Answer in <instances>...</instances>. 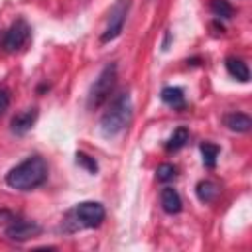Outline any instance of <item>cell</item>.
<instances>
[{
  "mask_svg": "<svg viewBox=\"0 0 252 252\" xmlns=\"http://www.w3.org/2000/svg\"><path fill=\"white\" fill-rule=\"evenodd\" d=\"M67 217L75 220L73 228H94V226H100V222L106 217V211L96 201H83L75 209H71Z\"/></svg>",
  "mask_w": 252,
  "mask_h": 252,
  "instance_id": "cell-4",
  "label": "cell"
},
{
  "mask_svg": "<svg viewBox=\"0 0 252 252\" xmlns=\"http://www.w3.org/2000/svg\"><path fill=\"white\" fill-rule=\"evenodd\" d=\"M14 219H16V217H14V213H10V211H6V209H2V211H0V222H6V220H10V222H12Z\"/></svg>",
  "mask_w": 252,
  "mask_h": 252,
  "instance_id": "cell-20",
  "label": "cell"
},
{
  "mask_svg": "<svg viewBox=\"0 0 252 252\" xmlns=\"http://www.w3.org/2000/svg\"><path fill=\"white\" fill-rule=\"evenodd\" d=\"M187 142H189V130H187L185 126H179L177 130H173V134H171L169 140L165 142V150H167V152H177V150H181Z\"/></svg>",
  "mask_w": 252,
  "mask_h": 252,
  "instance_id": "cell-14",
  "label": "cell"
},
{
  "mask_svg": "<svg viewBox=\"0 0 252 252\" xmlns=\"http://www.w3.org/2000/svg\"><path fill=\"white\" fill-rule=\"evenodd\" d=\"M224 124L228 126V130L244 134V132H248L252 128V118L248 114H244V112H230V114L224 116Z\"/></svg>",
  "mask_w": 252,
  "mask_h": 252,
  "instance_id": "cell-11",
  "label": "cell"
},
{
  "mask_svg": "<svg viewBox=\"0 0 252 252\" xmlns=\"http://www.w3.org/2000/svg\"><path fill=\"white\" fill-rule=\"evenodd\" d=\"M35 120H37V110H35V108H28V110H24V112H20V114H16V116L12 118L10 130H12L14 134L22 136V134H26L28 130H32V126L35 124Z\"/></svg>",
  "mask_w": 252,
  "mask_h": 252,
  "instance_id": "cell-8",
  "label": "cell"
},
{
  "mask_svg": "<svg viewBox=\"0 0 252 252\" xmlns=\"http://www.w3.org/2000/svg\"><path fill=\"white\" fill-rule=\"evenodd\" d=\"M161 100L173 108H183L185 106V94H183V89L179 87H165L161 89Z\"/></svg>",
  "mask_w": 252,
  "mask_h": 252,
  "instance_id": "cell-13",
  "label": "cell"
},
{
  "mask_svg": "<svg viewBox=\"0 0 252 252\" xmlns=\"http://www.w3.org/2000/svg\"><path fill=\"white\" fill-rule=\"evenodd\" d=\"M219 191H220L219 185L213 183V181H209V179L199 181V183H197V189H195L197 199H199L201 203H213V201L219 197Z\"/></svg>",
  "mask_w": 252,
  "mask_h": 252,
  "instance_id": "cell-12",
  "label": "cell"
},
{
  "mask_svg": "<svg viewBox=\"0 0 252 252\" xmlns=\"http://www.w3.org/2000/svg\"><path fill=\"white\" fill-rule=\"evenodd\" d=\"M156 175H158V181L167 183V181L175 179V175H177V167H175L173 163H161V165L156 169Z\"/></svg>",
  "mask_w": 252,
  "mask_h": 252,
  "instance_id": "cell-18",
  "label": "cell"
},
{
  "mask_svg": "<svg viewBox=\"0 0 252 252\" xmlns=\"http://www.w3.org/2000/svg\"><path fill=\"white\" fill-rule=\"evenodd\" d=\"M114 85H116V63H108L98 73V77L94 79V83L91 85L89 94H87V106L91 110L102 106L110 98V94L114 91Z\"/></svg>",
  "mask_w": 252,
  "mask_h": 252,
  "instance_id": "cell-3",
  "label": "cell"
},
{
  "mask_svg": "<svg viewBox=\"0 0 252 252\" xmlns=\"http://www.w3.org/2000/svg\"><path fill=\"white\" fill-rule=\"evenodd\" d=\"M161 207L165 213L169 215H177L181 209H183V201L179 197V193L173 189V187H163L161 189Z\"/></svg>",
  "mask_w": 252,
  "mask_h": 252,
  "instance_id": "cell-9",
  "label": "cell"
},
{
  "mask_svg": "<svg viewBox=\"0 0 252 252\" xmlns=\"http://www.w3.org/2000/svg\"><path fill=\"white\" fill-rule=\"evenodd\" d=\"M39 232H41V226L35 220H18V219H14L4 230L6 238H10L14 242H26V240L37 236Z\"/></svg>",
  "mask_w": 252,
  "mask_h": 252,
  "instance_id": "cell-7",
  "label": "cell"
},
{
  "mask_svg": "<svg viewBox=\"0 0 252 252\" xmlns=\"http://www.w3.org/2000/svg\"><path fill=\"white\" fill-rule=\"evenodd\" d=\"M30 33H32V30H30L28 22H26L24 18H18V20L8 28V32H6V35H4V49L10 51V53H12V51H18V49L28 41Z\"/></svg>",
  "mask_w": 252,
  "mask_h": 252,
  "instance_id": "cell-6",
  "label": "cell"
},
{
  "mask_svg": "<svg viewBox=\"0 0 252 252\" xmlns=\"http://www.w3.org/2000/svg\"><path fill=\"white\" fill-rule=\"evenodd\" d=\"M10 106V91L8 89H0V116L8 110Z\"/></svg>",
  "mask_w": 252,
  "mask_h": 252,
  "instance_id": "cell-19",
  "label": "cell"
},
{
  "mask_svg": "<svg viewBox=\"0 0 252 252\" xmlns=\"http://www.w3.org/2000/svg\"><path fill=\"white\" fill-rule=\"evenodd\" d=\"M199 150H201L205 167L213 169V167L217 165V158H219V152H220L219 146H215V144H211V142H203V144L199 146Z\"/></svg>",
  "mask_w": 252,
  "mask_h": 252,
  "instance_id": "cell-15",
  "label": "cell"
},
{
  "mask_svg": "<svg viewBox=\"0 0 252 252\" xmlns=\"http://www.w3.org/2000/svg\"><path fill=\"white\" fill-rule=\"evenodd\" d=\"M47 161L41 156H30L6 173V185L16 191H32L47 181Z\"/></svg>",
  "mask_w": 252,
  "mask_h": 252,
  "instance_id": "cell-1",
  "label": "cell"
},
{
  "mask_svg": "<svg viewBox=\"0 0 252 252\" xmlns=\"http://www.w3.org/2000/svg\"><path fill=\"white\" fill-rule=\"evenodd\" d=\"M226 71L232 79L240 81V83H248L250 81V71H248V65L238 59V57H226Z\"/></svg>",
  "mask_w": 252,
  "mask_h": 252,
  "instance_id": "cell-10",
  "label": "cell"
},
{
  "mask_svg": "<svg viewBox=\"0 0 252 252\" xmlns=\"http://www.w3.org/2000/svg\"><path fill=\"white\" fill-rule=\"evenodd\" d=\"M130 118H132V98H130V94L126 91H122L112 98L110 106L102 114L100 130H102V134L106 138H112V136L120 134L128 126Z\"/></svg>",
  "mask_w": 252,
  "mask_h": 252,
  "instance_id": "cell-2",
  "label": "cell"
},
{
  "mask_svg": "<svg viewBox=\"0 0 252 252\" xmlns=\"http://www.w3.org/2000/svg\"><path fill=\"white\" fill-rule=\"evenodd\" d=\"M75 159H77V163H79L81 167H85L89 173H96V171H98V163H96V159H94L93 156H89V154H85V152H77Z\"/></svg>",
  "mask_w": 252,
  "mask_h": 252,
  "instance_id": "cell-17",
  "label": "cell"
},
{
  "mask_svg": "<svg viewBox=\"0 0 252 252\" xmlns=\"http://www.w3.org/2000/svg\"><path fill=\"white\" fill-rule=\"evenodd\" d=\"M128 8H130V0H118L114 4V8L108 14V24H106L104 32L100 33L102 43H108V41H112L120 35L122 28H124V22H126V16H128Z\"/></svg>",
  "mask_w": 252,
  "mask_h": 252,
  "instance_id": "cell-5",
  "label": "cell"
},
{
  "mask_svg": "<svg viewBox=\"0 0 252 252\" xmlns=\"http://www.w3.org/2000/svg\"><path fill=\"white\" fill-rule=\"evenodd\" d=\"M211 12L215 14V16H219V18H232L234 16V8L230 6V2L228 0H211Z\"/></svg>",
  "mask_w": 252,
  "mask_h": 252,
  "instance_id": "cell-16",
  "label": "cell"
}]
</instances>
